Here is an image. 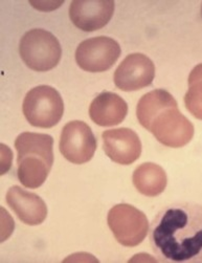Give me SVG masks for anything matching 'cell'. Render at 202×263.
Wrapping results in <instances>:
<instances>
[{
	"label": "cell",
	"instance_id": "6da1fadb",
	"mask_svg": "<svg viewBox=\"0 0 202 263\" xmlns=\"http://www.w3.org/2000/svg\"><path fill=\"white\" fill-rule=\"evenodd\" d=\"M150 245L167 263H202V205L176 202L163 208L150 229Z\"/></svg>",
	"mask_w": 202,
	"mask_h": 263
},
{
	"label": "cell",
	"instance_id": "7a4b0ae2",
	"mask_svg": "<svg viewBox=\"0 0 202 263\" xmlns=\"http://www.w3.org/2000/svg\"><path fill=\"white\" fill-rule=\"evenodd\" d=\"M54 139L43 134L23 133L15 141L17 175L24 187L37 189L46 180L54 164Z\"/></svg>",
	"mask_w": 202,
	"mask_h": 263
},
{
	"label": "cell",
	"instance_id": "3957f363",
	"mask_svg": "<svg viewBox=\"0 0 202 263\" xmlns=\"http://www.w3.org/2000/svg\"><path fill=\"white\" fill-rule=\"evenodd\" d=\"M19 52L27 66L36 71L53 69L62 57V48L58 39L42 29H34L23 35Z\"/></svg>",
	"mask_w": 202,
	"mask_h": 263
},
{
	"label": "cell",
	"instance_id": "277c9868",
	"mask_svg": "<svg viewBox=\"0 0 202 263\" xmlns=\"http://www.w3.org/2000/svg\"><path fill=\"white\" fill-rule=\"evenodd\" d=\"M22 109L25 119L32 126L52 128L63 117L64 103L54 87L40 85L25 96Z\"/></svg>",
	"mask_w": 202,
	"mask_h": 263
},
{
	"label": "cell",
	"instance_id": "5b68a950",
	"mask_svg": "<svg viewBox=\"0 0 202 263\" xmlns=\"http://www.w3.org/2000/svg\"><path fill=\"white\" fill-rule=\"evenodd\" d=\"M108 226L115 239L124 247H136L144 241L149 230L147 216L131 204L119 203L108 213Z\"/></svg>",
	"mask_w": 202,
	"mask_h": 263
},
{
	"label": "cell",
	"instance_id": "8992f818",
	"mask_svg": "<svg viewBox=\"0 0 202 263\" xmlns=\"http://www.w3.org/2000/svg\"><path fill=\"white\" fill-rule=\"evenodd\" d=\"M149 131L159 143L171 148L184 147L194 137L193 124L179 111L178 107L163 110L153 119Z\"/></svg>",
	"mask_w": 202,
	"mask_h": 263
},
{
	"label": "cell",
	"instance_id": "52a82bcc",
	"mask_svg": "<svg viewBox=\"0 0 202 263\" xmlns=\"http://www.w3.org/2000/svg\"><path fill=\"white\" fill-rule=\"evenodd\" d=\"M119 44L110 37H94L80 43L75 61L84 70L102 72L111 68L120 56Z\"/></svg>",
	"mask_w": 202,
	"mask_h": 263
},
{
	"label": "cell",
	"instance_id": "ba28073f",
	"mask_svg": "<svg viewBox=\"0 0 202 263\" xmlns=\"http://www.w3.org/2000/svg\"><path fill=\"white\" fill-rule=\"evenodd\" d=\"M59 149L68 162L82 165L93 157L96 139L86 123L72 121L67 123L62 130Z\"/></svg>",
	"mask_w": 202,
	"mask_h": 263
},
{
	"label": "cell",
	"instance_id": "9c48e42d",
	"mask_svg": "<svg viewBox=\"0 0 202 263\" xmlns=\"http://www.w3.org/2000/svg\"><path fill=\"white\" fill-rule=\"evenodd\" d=\"M155 66L144 54H131L126 57L114 72V84L124 91H134L152 84Z\"/></svg>",
	"mask_w": 202,
	"mask_h": 263
},
{
	"label": "cell",
	"instance_id": "30bf717a",
	"mask_svg": "<svg viewBox=\"0 0 202 263\" xmlns=\"http://www.w3.org/2000/svg\"><path fill=\"white\" fill-rule=\"evenodd\" d=\"M114 13L112 0H73L69 8V17L78 29L93 32L110 21Z\"/></svg>",
	"mask_w": 202,
	"mask_h": 263
},
{
	"label": "cell",
	"instance_id": "8fae6325",
	"mask_svg": "<svg viewBox=\"0 0 202 263\" xmlns=\"http://www.w3.org/2000/svg\"><path fill=\"white\" fill-rule=\"evenodd\" d=\"M103 142L106 155L119 165H131L142 154L140 140L134 131L129 128L104 131Z\"/></svg>",
	"mask_w": 202,
	"mask_h": 263
},
{
	"label": "cell",
	"instance_id": "7c38bea8",
	"mask_svg": "<svg viewBox=\"0 0 202 263\" xmlns=\"http://www.w3.org/2000/svg\"><path fill=\"white\" fill-rule=\"evenodd\" d=\"M7 202L18 218L25 224L38 226L47 216V206L37 194L23 190L18 186L10 188Z\"/></svg>",
	"mask_w": 202,
	"mask_h": 263
},
{
	"label": "cell",
	"instance_id": "4fadbf2b",
	"mask_svg": "<svg viewBox=\"0 0 202 263\" xmlns=\"http://www.w3.org/2000/svg\"><path fill=\"white\" fill-rule=\"evenodd\" d=\"M128 114V105L118 95L104 91L90 104V119L98 126L109 127L120 124Z\"/></svg>",
	"mask_w": 202,
	"mask_h": 263
},
{
	"label": "cell",
	"instance_id": "5bb4252c",
	"mask_svg": "<svg viewBox=\"0 0 202 263\" xmlns=\"http://www.w3.org/2000/svg\"><path fill=\"white\" fill-rule=\"evenodd\" d=\"M170 107H178L174 97L165 89H155L146 93L139 100L136 108L138 122L149 130L153 119L163 110Z\"/></svg>",
	"mask_w": 202,
	"mask_h": 263
},
{
	"label": "cell",
	"instance_id": "9a60e30c",
	"mask_svg": "<svg viewBox=\"0 0 202 263\" xmlns=\"http://www.w3.org/2000/svg\"><path fill=\"white\" fill-rule=\"evenodd\" d=\"M133 185L145 196L154 197L164 192L167 187V174L165 170L153 163H145L133 172Z\"/></svg>",
	"mask_w": 202,
	"mask_h": 263
},
{
	"label": "cell",
	"instance_id": "2e32d148",
	"mask_svg": "<svg viewBox=\"0 0 202 263\" xmlns=\"http://www.w3.org/2000/svg\"><path fill=\"white\" fill-rule=\"evenodd\" d=\"M187 109L198 120H202V80L189 82V90L185 96Z\"/></svg>",
	"mask_w": 202,
	"mask_h": 263
},
{
	"label": "cell",
	"instance_id": "e0dca14e",
	"mask_svg": "<svg viewBox=\"0 0 202 263\" xmlns=\"http://www.w3.org/2000/svg\"><path fill=\"white\" fill-rule=\"evenodd\" d=\"M63 3H57V4H53V3H33L31 2V5L39 10V11H44V12H49V11H54L56 9H58Z\"/></svg>",
	"mask_w": 202,
	"mask_h": 263
},
{
	"label": "cell",
	"instance_id": "ac0fdd59",
	"mask_svg": "<svg viewBox=\"0 0 202 263\" xmlns=\"http://www.w3.org/2000/svg\"><path fill=\"white\" fill-rule=\"evenodd\" d=\"M196 80H202V63L195 66L189 76V82Z\"/></svg>",
	"mask_w": 202,
	"mask_h": 263
},
{
	"label": "cell",
	"instance_id": "d6986e66",
	"mask_svg": "<svg viewBox=\"0 0 202 263\" xmlns=\"http://www.w3.org/2000/svg\"><path fill=\"white\" fill-rule=\"evenodd\" d=\"M201 16H202V5H201Z\"/></svg>",
	"mask_w": 202,
	"mask_h": 263
}]
</instances>
